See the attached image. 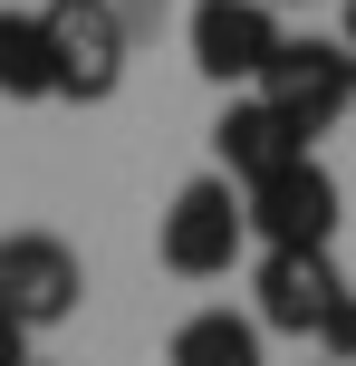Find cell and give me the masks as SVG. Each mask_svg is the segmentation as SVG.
Wrapping results in <instances>:
<instances>
[{"label": "cell", "instance_id": "obj_1", "mask_svg": "<svg viewBox=\"0 0 356 366\" xmlns=\"http://www.w3.org/2000/svg\"><path fill=\"white\" fill-rule=\"evenodd\" d=\"M154 251H164L173 280H222L231 260L250 251V202H241V183H231V174H193L183 193H173Z\"/></svg>", "mask_w": 356, "mask_h": 366}, {"label": "cell", "instance_id": "obj_2", "mask_svg": "<svg viewBox=\"0 0 356 366\" xmlns=\"http://www.w3.org/2000/svg\"><path fill=\"white\" fill-rule=\"evenodd\" d=\"M241 202H250V241H260V251H327V241H337V212H347L337 174H327L318 154H289L280 174L241 183Z\"/></svg>", "mask_w": 356, "mask_h": 366}, {"label": "cell", "instance_id": "obj_3", "mask_svg": "<svg viewBox=\"0 0 356 366\" xmlns=\"http://www.w3.org/2000/svg\"><path fill=\"white\" fill-rule=\"evenodd\" d=\"M260 97L318 145L337 116H356V49L347 39H280V58L260 68Z\"/></svg>", "mask_w": 356, "mask_h": 366}, {"label": "cell", "instance_id": "obj_4", "mask_svg": "<svg viewBox=\"0 0 356 366\" xmlns=\"http://www.w3.org/2000/svg\"><path fill=\"white\" fill-rule=\"evenodd\" d=\"M49 49H58V97H77V107H106L116 87H126V10L116 0H49Z\"/></svg>", "mask_w": 356, "mask_h": 366}, {"label": "cell", "instance_id": "obj_5", "mask_svg": "<svg viewBox=\"0 0 356 366\" xmlns=\"http://www.w3.org/2000/svg\"><path fill=\"white\" fill-rule=\"evenodd\" d=\"M347 309V280L327 251H260V270H250V318H260L270 337H327Z\"/></svg>", "mask_w": 356, "mask_h": 366}, {"label": "cell", "instance_id": "obj_6", "mask_svg": "<svg viewBox=\"0 0 356 366\" xmlns=\"http://www.w3.org/2000/svg\"><path fill=\"white\" fill-rule=\"evenodd\" d=\"M77 299H87V260L58 232H0V309L19 328H58L77 318Z\"/></svg>", "mask_w": 356, "mask_h": 366}, {"label": "cell", "instance_id": "obj_7", "mask_svg": "<svg viewBox=\"0 0 356 366\" xmlns=\"http://www.w3.org/2000/svg\"><path fill=\"white\" fill-rule=\"evenodd\" d=\"M183 39H193V68H203L212 87H260V68L280 58L289 29H280L270 0H193Z\"/></svg>", "mask_w": 356, "mask_h": 366}, {"label": "cell", "instance_id": "obj_8", "mask_svg": "<svg viewBox=\"0 0 356 366\" xmlns=\"http://www.w3.org/2000/svg\"><path fill=\"white\" fill-rule=\"evenodd\" d=\"M212 154H222V174H231V183H260V174H280L289 154H308V135L289 126V116L270 107L260 87H250V97H231V107H222V126H212Z\"/></svg>", "mask_w": 356, "mask_h": 366}, {"label": "cell", "instance_id": "obj_9", "mask_svg": "<svg viewBox=\"0 0 356 366\" xmlns=\"http://www.w3.org/2000/svg\"><path fill=\"white\" fill-rule=\"evenodd\" d=\"M260 318H241V309H193L183 328L164 337V366H270L260 357Z\"/></svg>", "mask_w": 356, "mask_h": 366}, {"label": "cell", "instance_id": "obj_10", "mask_svg": "<svg viewBox=\"0 0 356 366\" xmlns=\"http://www.w3.org/2000/svg\"><path fill=\"white\" fill-rule=\"evenodd\" d=\"M0 97L10 107H49L58 97V49L39 10H0Z\"/></svg>", "mask_w": 356, "mask_h": 366}, {"label": "cell", "instance_id": "obj_11", "mask_svg": "<svg viewBox=\"0 0 356 366\" xmlns=\"http://www.w3.org/2000/svg\"><path fill=\"white\" fill-rule=\"evenodd\" d=\"M116 10H126V29H135V39H154V29H164V10H173V0H116Z\"/></svg>", "mask_w": 356, "mask_h": 366}, {"label": "cell", "instance_id": "obj_12", "mask_svg": "<svg viewBox=\"0 0 356 366\" xmlns=\"http://www.w3.org/2000/svg\"><path fill=\"white\" fill-rule=\"evenodd\" d=\"M327 347H337V357L356 366V280H347V309H337V328H327Z\"/></svg>", "mask_w": 356, "mask_h": 366}, {"label": "cell", "instance_id": "obj_13", "mask_svg": "<svg viewBox=\"0 0 356 366\" xmlns=\"http://www.w3.org/2000/svg\"><path fill=\"white\" fill-rule=\"evenodd\" d=\"M0 366H29V328H19L10 309H0Z\"/></svg>", "mask_w": 356, "mask_h": 366}, {"label": "cell", "instance_id": "obj_14", "mask_svg": "<svg viewBox=\"0 0 356 366\" xmlns=\"http://www.w3.org/2000/svg\"><path fill=\"white\" fill-rule=\"evenodd\" d=\"M270 10H318V0H270Z\"/></svg>", "mask_w": 356, "mask_h": 366}, {"label": "cell", "instance_id": "obj_15", "mask_svg": "<svg viewBox=\"0 0 356 366\" xmlns=\"http://www.w3.org/2000/svg\"><path fill=\"white\" fill-rule=\"evenodd\" d=\"M347 49H356V0H347Z\"/></svg>", "mask_w": 356, "mask_h": 366}, {"label": "cell", "instance_id": "obj_16", "mask_svg": "<svg viewBox=\"0 0 356 366\" xmlns=\"http://www.w3.org/2000/svg\"><path fill=\"white\" fill-rule=\"evenodd\" d=\"M29 366H39V357H29Z\"/></svg>", "mask_w": 356, "mask_h": 366}, {"label": "cell", "instance_id": "obj_17", "mask_svg": "<svg viewBox=\"0 0 356 366\" xmlns=\"http://www.w3.org/2000/svg\"><path fill=\"white\" fill-rule=\"evenodd\" d=\"M337 366H347V357H337Z\"/></svg>", "mask_w": 356, "mask_h": 366}]
</instances>
